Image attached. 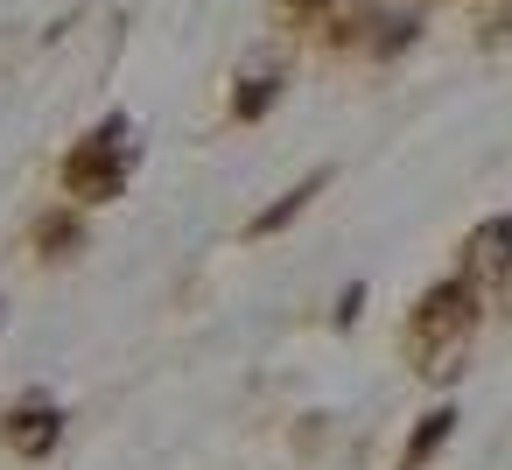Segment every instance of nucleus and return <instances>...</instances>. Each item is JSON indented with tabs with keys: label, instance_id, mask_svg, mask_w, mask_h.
Segmentation results:
<instances>
[{
	"label": "nucleus",
	"instance_id": "obj_6",
	"mask_svg": "<svg viewBox=\"0 0 512 470\" xmlns=\"http://www.w3.org/2000/svg\"><path fill=\"white\" fill-rule=\"evenodd\" d=\"M449 428H456V407H435V414H421V428H414V442L400 449V470H421L442 442H449Z\"/></svg>",
	"mask_w": 512,
	"mask_h": 470
},
{
	"label": "nucleus",
	"instance_id": "obj_8",
	"mask_svg": "<svg viewBox=\"0 0 512 470\" xmlns=\"http://www.w3.org/2000/svg\"><path fill=\"white\" fill-rule=\"evenodd\" d=\"M36 246H43L50 260H64V246H78V225H71V218H43V232H36Z\"/></svg>",
	"mask_w": 512,
	"mask_h": 470
},
{
	"label": "nucleus",
	"instance_id": "obj_9",
	"mask_svg": "<svg viewBox=\"0 0 512 470\" xmlns=\"http://www.w3.org/2000/svg\"><path fill=\"white\" fill-rule=\"evenodd\" d=\"M491 29H498V36H512V0H498V15H491Z\"/></svg>",
	"mask_w": 512,
	"mask_h": 470
},
{
	"label": "nucleus",
	"instance_id": "obj_3",
	"mask_svg": "<svg viewBox=\"0 0 512 470\" xmlns=\"http://www.w3.org/2000/svg\"><path fill=\"white\" fill-rule=\"evenodd\" d=\"M512 267V211H498V218H484L470 239H463V281H498Z\"/></svg>",
	"mask_w": 512,
	"mask_h": 470
},
{
	"label": "nucleus",
	"instance_id": "obj_5",
	"mask_svg": "<svg viewBox=\"0 0 512 470\" xmlns=\"http://www.w3.org/2000/svg\"><path fill=\"white\" fill-rule=\"evenodd\" d=\"M323 183H330V169H316V176H302V183H295V190H288L281 204H267V211H260V218H253L246 232H253V239H267V232H281L288 218H302V211H309V197H316Z\"/></svg>",
	"mask_w": 512,
	"mask_h": 470
},
{
	"label": "nucleus",
	"instance_id": "obj_4",
	"mask_svg": "<svg viewBox=\"0 0 512 470\" xmlns=\"http://www.w3.org/2000/svg\"><path fill=\"white\" fill-rule=\"evenodd\" d=\"M0 435H8V449H15V456H50V449H57V435H64V414H57L50 400H22V407L8 414V428H0Z\"/></svg>",
	"mask_w": 512,
	"mask_h": 470
},
{
	"label": "nucleus",
	"instance_id": "obj_2",
	"mask_svg": "<svg viewBox=\"0 0 512 470\" xmlns=\"http://www.w3.org/2000/svg\"><path fill=\"white\" fill-rule=\"evenodd\" d=\"M134 162H141V134H134L127 113H113V120H99V127L64 155V190H71L78 204H113V197L127 190Z\"/></svg>",
	"mask_w": 512,
	"mask_h": 470
},
{
	"label": "nucleus",
	"instance_id": "obj_1",
	"mask_svg": "<svg viewBox=\"0 0 512 470\" xmlns=\"http://www.w3.org/2000/svg\"><path fill=\"white\" fill-rule=\"evenodd\" d=\"M470 330H477V281H442V288H428L421 295V309H414V323H407V351H414V365H421V379H456L463 365V344H470Z\"/></svg>",
	"mask_w": 512,
	"mask_h": 470
},
{
	"label": "nucleus",
	"instance_id": "obj_7",
	"mask_svg": "<svg viewBox=\"0 0 512 470\" xmlns=\"http://www.w3.org/2000/svg\"><path fill=\"white\" fill-rule=\"evenodd\" d=\"M274 99H281V71H260V78H246V85L232 92V113H239V120H260Z\"/></svg>",
	"mask_w": 512,
	"mask_h": 470
}]
</instances>
